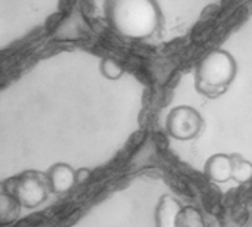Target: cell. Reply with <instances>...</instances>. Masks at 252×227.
I'll return each instance as SVG.
<instances>
[{
  "label": "cell",
  "mask_w": 252,
  "mask_h": 227,
  "mask_svg": "<svg viewBox=\"0 0 252 227\" xmlns=\"http://www.w3.org/2000/svg\"><path fill=\"white\" fill-rule=\"evenodd\" d=\"M105 15L115 32L134 40L151 37L161 19L155 0H106Z\"/></svg>",
  "instance_id": "obj_1"
},
{
  "label": "cell",
  "mask_w": 252,
  "mask_h": 227,
  "mask_svg": "<svg viewBox=\"0 0 252 227\" xmlns=\"http://www.w3.org/2000/svg\"><path fill=\"white\" fill-rule=\"evenodd\" d=\"M238 66L233 56L221 49L210 52L196 68V87L201 93L217 96L233 81Z\"/></svg>",
  "instance_id": "obj_2"
},
{
  "label": "cell",
  "mask_w": 252,
  "mask_h": 227,
  "mask_svg": "<svg viewBox=\"0 0 252 227\" xmlns=\"http://www.w3.org/2000/svg\"><path fill=\"white\" fill-rule=\"evenodd\" d=\"M47 180H43L37 171H25L15 179L12 186V196L24 208H37L41 205L49 192Z\"/></svg>",
  "instance_id": "obj_3"
},
{
  "label": "cell",
  "mask_w": 252,
  "mask_h": 227,
  "mask_svg": "<svg viewBox=\"0 0 252 227\" xmlns=\"http://www.w3.org/2000/svg\"><path fill=\"white\" fill-rule=\"evenodd\" d=\"M204 127V118L201 114L188 105L174 108L165 121L168 134L177 140H190L196 137Z\"/></svg>",
  "instance_id": "obj_4"
},
{
  "label": "cell",
  "mask_w": 252,
  "mask_h": 227,
  "mask_svg": "<svg viewBox=\"0 0 252 227\" xmlns=\"http://www.w3.org/2000/svg\"><path fill=\"white\" fill-rule=\"evenodd\" d=\"M46 180L52 194L62 195L77 185V170H74L69 164L58 162L47 170Z\"/></svg>",
  "instance_id": "obj_5"
},
{
  "label": "cell",
  "mask_w": 252,
  "mask_h": 227,
  "mask_svg": "<svg viewBox=\"0 0 252 227\" xmlns=\"http://www.w3.org/2000/svg\"><path fill=\"white\" fill-rule=\"evenodd\" d=\"M204 173L211 182H227L229 179H232V157L226 154H216L210 157L205 162Z\"/></svg>",
  "instance_id": "obj_6"
},
{
  "label": "cell",
  "mask_w": 252,
  "mask_h": 227,
  "mask_svg": "<svg viewBox=\"0 0 252 227\" xmlns=\"http://www.w3.org/2000/svg\"><path fill=\"white\" fill-rule=\"evenodd\" d=\"M232 179L238 183H247L252 179V162L241 154H232Z\"/></svg>",
  "instance_id": "obj_7"
},
{
  "label": "cell",
  "mask_w": 252,
  "mask_h": 227,
  "mask_svg": "<svg viewBox=\"0 0 252 227\" xmlns=\"http://www.w3.org/2000/svg\"><path fill=\"white\" fill-rule=\"evenodd\" d=\"M173 227H205L201 213L193 207H183L174 216Z\"/></svg>",
  "instance_id": "obj_8"
},
{
  "label": "cell",
  "mask_w": 252,
  "mask_h": 227,
  "mask_svg": "<svg viewBox=\"0 0 252 227\" xmlns=\"http://www.w3.org/2000/svg\"><path fill=\"white\" fill-rule=\"evenodd\" d=\"M100 72L108 80H118L124 74V66L114 58H103L100 62Z\"/></svg>",
  "instance_id": "obj_9"
},
{
  "label": "cell",
  "mask_w": 252,
  "mask_h": 227,
  "mask_svg": "<svg viewBox=\"0 0 252 227\" xmlns=\"http://www.w3.org/2000/svg\"><path fill=\"white\" fill-rule=\"evenodd\" d=\"M92 176L89 168H80L77 170V183H84L86 180H89V177Z\"/></svg>",
  "instance_id": "obj_10"
}]
</instances>
